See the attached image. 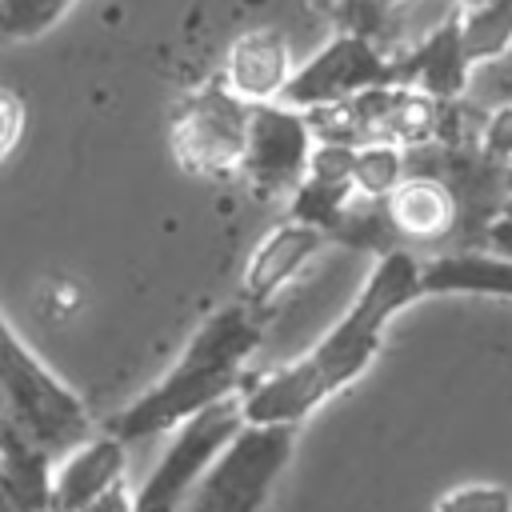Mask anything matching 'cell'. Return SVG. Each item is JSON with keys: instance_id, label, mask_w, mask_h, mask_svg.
<instances>
[{"instance_id": "d6986e66", "label": "cell", "mask_w": 512, "mask_h": 512, "mask_svg": "<svg viewBox=\"0 0 512 512\" xmlns=\"http://www.w3.org/2000/svg\"><path fill=\"white\" fill-rule=\"evenodd\" d=\"M432 512H512V488L492 484V480H468L448 488Z\"/></svg>"}, {"instance_id": "4fadbf2b", "label": "cell", "mask_w": 512, "mask_h": 512, "mask_svg": "<svg viewBox=\"0 0 512 512\" xmlns=\"http://www.w3.org/2000/svg\"><path fill=\"white\" fill-rule=\"evenodd\" d=\"M420 296H484L512 300V256L476 252V248H444L420 260Z\"/></svg>"}, {"instance_id": "2e32d148", "label": "cell", "mask_w": 512, "mask_h": 512, "mask_svg": "<svg viewBox=\"0 0 512 512\" xmlns=\"http://www.w3.org/2000/svg\"><path fill=\"white\" fill-rule=\"evenodd\" d=\"M352 200H356L352 180H324V176L304 172V180L288 192V216L284 220H296V224H308L324 236H336Z\"/></svg>"}, {"instance_id": "30bf717a", "label": "cell", "mask_w": 512, "mask_h": 512, "mask_svg": "<svg viewBox=\"0 0 512 512\" xmlns=\"http://www.w3.org/2000/svg\"><path fill=\"white\" fill-rule=\"evenodd\" d=\"M468 80H472V64L460 48L456 16L436 24L432 32H424L420 40H412L404 52L392 56V84L416 88L420 96H428L436 104L460 100Z\"/></svg>"}, {"instance_id": "8fae6325", "label": "cell", "mask_w": 512, "mask_h": 512, "mask_svg": "<svg viewBox=\"0 0 512 512\" xmlns=\"http://www.w3.org/2000/svg\"><path fill=\"white\" fill-rule=\"evenodd\" d=\"M292 68V44L276 28H248L228 44L216 80L244 104H272L280 100Z\"/></svg>"}, {"instance_id": "9a60e30c", "label": "cell", "mask_w": 512, "mask_h": 512, "mask_svg": "<svg viewBox=\"0 0 512 512\" xmlns=\"http://www.w3.org/2000/svg\"><path fill=\"white\" fill-rule=\"evenodd\" d=\"M456 32L468 64H488L512 52V0H480L456 12Z\"/></svg>"}, {"instance_id": "ac0fdd59", "label": "cell", "mask_w": 512, "mask_h": 512, "mask_svg": "<svg viewBox=\"0 0 512 512\" xmlns=\"http://www.w3.org/2000/svg\"><path fill=\"white\" fill-rule=\"evenodd\" d=\"M80 0H0V40L28 44L48 36Z\"/></svg>"}, {"instance_id": "44dd1931", "label": "cell", "mask_w": 512, "mask_h": 512, "mask_svg": "<svg viewBox=\"0 0 512 512\" xmlns=\"http://www.w3.org/2000/svg\"><path fill=\"white\" fill-rule=\"evenodd\" d=\"M24 128H28V104H24V96L16 88L0 84V164L12 160V152L24 140Z\"/></svg>"}, {"instance_id": "6da1fadb", "label": "cell", "mask_w": 512, "mask_h": 512, "mask_svg": "<svg viewBox=\"0 0 512 512\" xmlns=\"http://www.w3.org/2000/svg\"><path fill=\"white\" fill-rule=\"evenodd\" d=\"M420 296V256L412 248H388L368 268L348 312L292 364L268 368L240 384L244 424H288L300 428L324 400L356 384L384 348L392 316L412 308Z\"/></svg>"}, {"instance_id": "7402d4cb", "label": "cell", "mask_w": 512, "mask_h": 512, "mask_svg": "<svg viewBox=\"0 0 512 512\" xmlns=\"http://www.w3.org/2000/svg\"><path fill=\"white\" fill-rule=\"evenodd\" d=\"M396 0H340V32H360L376 40L380 16L392 8Z\"/></svg>"}, {"instance_id": "ffe728a7", "label": "cell", "mask_w": 512, "mask_h": 512, "mask_svg": "<svg viewBox=\"0 0 512 512\" xmlns=\"http://www.w3.org/2000/svg\"><path fill=\"white\" fill-rule=\"evenodd\" d=\"M476 148L496 160V164H512V100L500 104L496 112H488L480 120V136H476Z\"/></svg>"}, {"instance_id": "7c38bea8", "label": "cell", "mask_w": 512, "mask_h": 512, "mask_svg": "<svg viewBox=\"0 0 512 512\" xmlns=\"http://www.w3.org/2000/svg\"><path fill=\"white\" fill-rule=\"evenodd\" d=\"M324 244H328L324 232H316L308 224H296V220H280L248 256L244 276H240V300L260 312L288 280L300 276V268L312 256H320Z\"/></svg>"}, {"instance_id": "3957f363", "label": "cell", "mask_w": 512, "mask_h": 512, "mask_svg": "<svg viewBox=\"0 0 512 512\" xmlns=\"http://www.w3.org/2000/svg\"><path fill=\"white\" fill-rule=\"evenodd\" d=\"M0 412L32 436L52 460L92 436L100 424L80 400V392L48 368V360L16 332L0 308Z\"/></svg>"}, {"instance_id": "52a82bcc", "label": "cell", "mask_w": 512, "mask_h": 512, "mask_svg": "<svg viewBox=\"0 0 512 512\" xmlns=\"http://www.w3.org/2000/svg\"><path fill=\"white\" fill-rule=\"evenodd\" d=\"M380 84H392V56L372 36L336 28V36L320 52H312L300 68H292L276 104L308 112V108L340 104V100H348L364 88H380Z\"/></svg>"}, {"instance_id": "7a4b0ae2", "label": "cell", "mask_w": 512, "mask_h": 512, "mask_svg": "<svg viewBox=\"0 0 512 512\" xmlns=\"http://www.w3.org/2000/svg\"><path fill=\"white\" fill-rule=\"evenodd\" d=\"M260 340H264V328L256 308H248L244 300L216 308L188 336L172 368L156 384H148L140 396H132L120 412H112L100 428L124 444L172 432L192 412L240 392V384L248 380V360L256 356Z\"/></svg>"}, {"instance_id": "e0dca14e", "label": "cell", "mask_w": 512, "mask_h": 512, "mask_svg": "<svg viewBox=\"0 0 512 512\" xmlns=\"http://www.w3.org/2000/svg\"><path fill=\"white\" fill-rule=\"evenodd\" d=\"M408 172V152L384 140L352 148V192L356 200H384Z\"/></svg>"}, {"instance_id": "cb8c5ba5", "label": "cell", "mask_w": 512, "mask_h": 512, "mask_svg": "<svg viewBox=\"0 0 512 512\" xmlns=\"http://www.w3.org/2000/svg\"><path fill=\"white\" fill-rule=\"evenodd\" d=\"M456 4H460V8H468V4H480V0H456Z\"/></svg>"}, {"instance_id": "8992f818", "label": "cell", "mask_w": 512, "mask_h": 512, "mask_svg": "<svg viewBox=\"0 0 512 512\" xmlns=\"http://www.w3.org/2000/svg\"><path fill=\"white\" fill-rule=\"evenodd\" d=\"M240 424H244L240 392H232V396H224V400L192 412L188 420H180L172 428L168 448L152 464L148 480L136 488L132 512H180L184 500H188V492L204 476V468L220 456V448L236 436Z\"/></svg>"}, {"instance_id": "277c9868", "label": "cell", "mask_w": 512, "mask_h": 512, "mask_svg": "<svg viewBox=\"0 0 512 512\" xmlns=\"http://www.w3.org/2000/svg\"><path fill=\"white\" fill-rule=\"evenodd\" d=\"M292 444L296 428L288 424H240L180 512H260L292 460Z\"/></svg>"}, {"instance_id": "5bb4252c", "label": "cell", "mask_w": 512, "mask_h": 512, "mask_svg": "<svg viewBox=\"0 0 512 512\" xmlns=\"http://www.w3.org/2000/svg\"><path fill=\"white\" fill-rule=\"evenodd\" d=\"M48 472H52V456L0 412V480L16 512L48 508Z\"/></svg>"}, {"instance_id": "603a6c76", "label": "cell", "mask_w": 512, "mask_h": 512, "mask_svg": "<svg viewBox=\"0 0 512 512\" xmlns=\"http://www.w3.org/2000/svg\"><path fill=\"white\" fill-rule=\"evenodd\" d=\"M84 512H132V492H128V484H116L108 496H100V500L88 504Z\"/></svg>"}, {"instance_id": "5b68a950", "label": "cell", "mask_w": 512, "mask_h": 512, "mask_svg": "<svg viewBox=\"0 0 512 512\" xmlns=\"http://www.w3.org/2000/svg\"><path fill=\"white\" fill-rule=\"evenodd\" d=\"M252 104L236 100L216 76L192 88L168 124V148L188 176L200 180H232L240 176V156L248 140Z\"/></svg>"}, {"instance_id": "9c48e42d", "label": "cell", "mask_w": 512, "mask_h": 512, "mask_svg": "<svg viewBox=\"0 0 512 512\" xmlns=\"http://www.w3.org/2000/svg\"><path fill=\"white\" fill-rule=\"evenodd\" d=\"M124 468H128V444L96 428L92 436H84L80 444H72L52 460L44 512H84L116 484H124Z\"/></svg>"}, {"instance_id": "ba28073f", "label": "cell", "mask_w": 512, "mask_h": 512, "mask_svg": "<svg viewBox=\"0 0 512 512\" xmlns=\"http://www.w3.org/2000/svg\"><path fill=\"white\" fill-rule=\"evenodd\" d=\"M312 128L300 108L288 104H252L248 140L240 156V176L260 200H288V192L304 180L312 156Z\"/></svg>"}]
</instances>
